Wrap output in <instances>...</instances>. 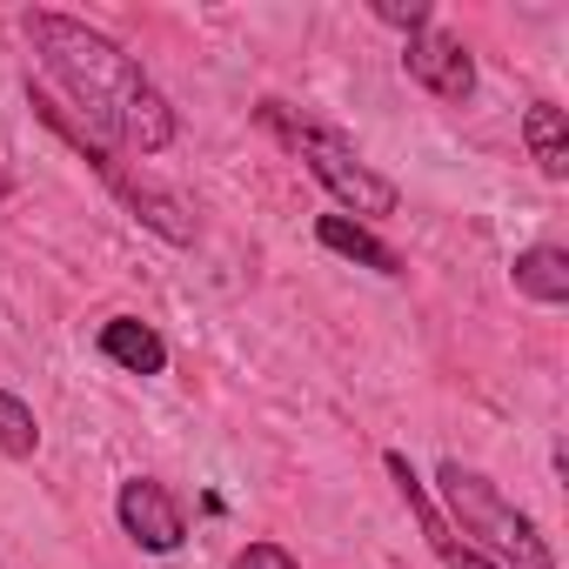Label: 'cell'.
Listing matches in <instances>:
<instances>
[{"instance_id":"277c9868","label":"cell","mask_w":569,"mask_h":569,"mask_svg":"<svg viewBox=\"0 0 569 569\" xmlns=\"http://www.w3.org/2000/svg\"><path fill=\"white\" fill-rule=\"evenodd\" d=\"M114 522H121V536H128L134 549H148V556H174V549L188 542V509H181V496H174L168 482H154V476H128V482L114 489Z\"/></svg>"},{"instance_id":"6da1fadb","label":"cell","mask_w":569,"mask_h":569,"mask_svg":"<svg viewBox=\"0 0 569 569\" xmlns=\"http://www.w3.org/2000/svg\"><path fill=\"white\" fill-rule=\"evenodd\" d=\"M21 28H28L41 68L68 88L81 128H88L101 148L121 141V148H134V154H161V148L174 141V108H168V94H161V88L141 74V61L121 54L101 28H88V21H74V14H54V8H34Z\"/></svg>"},{"instance_id":"5b68a950","label":"cell","mask_w":569,"mask_h":569,"mask_svg":"<svg viewBox=\"0 0 569 569\" xmlns=\"http://www.w3.org/2000/svg\"><path fill=\"white\" fill-rule=\"evenodd\" d=\"M402 74H409L416 88H429L436 101H469V94H476V61H469V48H462L456 34H442V28L409 34Z\"/></svg>"},{"instance_id":"9c48e42d","label":"cell","mask_w":569,"mask_h":569,"mask_svg":"<svg viewBox=\"0 0 569 569\" xmlns=\"http://www.w3.org/2000/svg\"><path fill=\"white\" fill-rule=\"evenodd\" d=\"M509 281H516V296L522 302H542V309H562L569 302V254L562 248H522L516 254V268H509Z\"/></svg>"},{"instance_id":"7a4b0ae2","label":"cell","mask_w":569,"mask_h":569,"mask_svg":"<svg viewBox=\"0 0 569 569\" xmlns=\"http://www.w3.org/2000/svg\"><path fill=\"white\" fill-rule=\"evenodd\" d=\"M261 114V128H274L281 141H289L302 161H309V174L336 194V208L349 214V221H382V214H396V181L389 174H376L362 154H356V141L342 134V128H322V121H309V114H289V108H281V101H261L254 108Z\"/></svg>"},{"instance_id":"3957f363","label":"cell","mask_w":569,"mask_h":569,"mask_svg":"<svg viewBox=\"0 0 569 569\" xmlns=\"http://www.w3.org/2000/svg\"><path fill=\"white\" fill-rule=\"evenodd\" d=\"M436 489H442V522L449 529H462V536H476L469 549H496V556H509L516 569H556V549L536 536V522L482 476V469H469V462H442L436 469Z\"/></svg>"},{"instance_id":"ba28073f","label":"cell","mask_w":569,"mask_h":569,"mask_svg":"<svg viewBox=\"0 0 569 569\" xmlns=\"http://www.w3.org/2000/svg\"><path fill=\"white\" fill-rule=\"evenodd\" d=\"M316 241L329 248V254H342V261H356V268H376V274H402V254L376 234V228H362V221H349V214H322L316 221Z\"/></svg>"},{"instance_id":"30bf717a","label":"cell","mask_w":569,"mask_h":569,"mask_svg":"<svg viewBox=\"0 0 569 569\" xmlns=\"http://www.w3.org/2000/svg\"><path fill=\"white\" fill-rule=\"evenodd\" d=\"M522 141H529V161L549 174V181H569V114L556 101H536L522 114Z\"/></svg>"},{"instance_id":"52a82bcc","label":"cell","mask_w":569,"mask_h":569,"mask_svg":"<svg viewBox=\"0 0 569 569\" xmlns=\"http://www.w3.org/2000/svg\"><path fill=\"white\" fill-rule=\"evenodd\" d=\"M101 181H108V188H114V194H121V201H128V208H134V214H141V221L161 234V241H174V248H188V241H194V221H188V208H181L168 188H154V181H134L121 161H114Z\"/></svg>"},{"instance_id":"8fae6325","label":"cell","mask_w":569,"mask_h":569,"mask_svg":"<svg viewBox=\"0 0 569 569\" xmlns=\"http://www.w3.org/2000/svg\"><path fill=\"white\" fill-rule=\"evenodd\" d=\"M34 449H41V416H34L21 396H8V389H0V456L28 462Z\"/></svg>"},{"instance_id":"5bb4252c","label":"cell","mask_w":569,"mask_h":569,"mask_svg":"<svg viewBox=\"0 0 569 569\" xmlns=\"http://www.w3.org/2000/svg\"><path fill=\"white\" fill-rule=\"evenodd\" d=\"M436 562H442V569H502V562H496V556H482V549H469V542H462V536H456V542H449V549H442V556H436Z\"/></svg>"},{"instance_id":"4fadbf2b","label":"cell","mask_w":569,"mask_h":569,"mask_svg":"<svg viewBox=\"0 0 569 569\" xmlns=\"http://www.w3.org/2000/svg\"><path fill=\"white\" fill-rule=\"evenodd\" d=\"M234 569H302V562L281 549V542H248V549L234 556Z\"/></svg>"},{"instance_id":"8992f818","label":"cell","mask_w":569,"mask_h":569,"mask_svg":"<svg viewBox=\"0 0 569 569\" xmlns=\"http://www.w3.org/2000/svg\"><path fill=\"white\" fill-rule=\"evenodd\" d=\"M94 349H101L121 376H168V342H161V329L141 322V316H108L101 336H94Z\"/></svg>"},{"instance_id":"7c38bea8","label":"cell","mask_w":569,"mask_h":569,"mask_svg":"<svg viewBox=\"0 0 569 569\" xmlns=\"http://www.w3.org/2000/svg\"><path fill=\"white\" fill-rule=\"evenodd\" d=\"M376 21H389V28H402V34H422V28H436V8L429 0H376Z\"/></svg>"}]
</instances>
